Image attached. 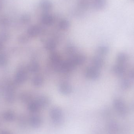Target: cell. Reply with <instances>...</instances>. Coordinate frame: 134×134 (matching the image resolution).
<instances>
[{"label": "cell", "mask_w": 134, "mask_h": 134, "mask_svg": "<svg viewBox=\"0 0 134 134\" xmlns=\"http://www.w3.org/2000/svg\"><path fill=\"white\" fill-rule=\"evenodd\" d=\"M49 115L53 122L57 125L62 124L63 122V113L60 108L54 107L49 112Z\"/></svg>", "instance_id": "1"}, {"label": "cell", "mask_w": 134, "mask_h": 134, "mask_svg": "<svg viewBox=\"0 0 134 134\" xmlns=\"http://www.w3.org/2000/svg\"><path fill=\"white\" fill-rule=\"evenodd\" d=\"M15 87L13 83H9L5 89V99L7 102L12 103L15 100Z\"/></svg>", "instance_id": "2"}, {"label": "cell", "mask_w": 134, "mask_h": 134, "mask_svg": "<svg viewBox=\"0 0 134 134\" xmlns=\"http://www.w3.org/2000/svg\"><path fill=\"white\" fill-rule=\"evenodd\" d=\"M100 70L94 66L89 67L85 71V76L91 80H97L100 76Z\"/></svg>", "instance_id": "3"}, {"label": "cell", "mask_w": 134, "mask_h": 134, "mask_svg": "<svg viewBox=\"0 0 134 134\" xmlns=\"http://www.w3.org/2000/svg\"><path fill=\"white\" fill-rule=\"evenodd\" d=\"M113 105L116 111L121 115H125L127 109L125 103L121 99L116 98L113 101Z\"/></svg>", "instance_id": "4"}, {"label": "cell", "mask_w": 134, "mask_h": 134, "mask_svg": "<svg viewBox=\"0 0 134 134\" xmlns=\"http://www.w3.org/2000/svg\"><path fill=\"white\" fill-rule=\"evenodd\" d=\"M28 120V123L33 128H38L42 124V120L41 117L36 114H34L31 116Z\"/></svg>", "instance_id": "5"}, {"label": "cell", "mask_w": 134, "mask_h": 134, "mask_svg": "<svg viewBox=\"0 0 134 134\" xmlns=\"http://www.w3.org/2000/svg\"><path fill=\"white\" fill-rule=\"evenodd\" d=\"M27 75L25 70L20 69L16 72L15 77V82L18 84H21L26 82L27 79Z\"/></svg>", "instance_id": "6"}, {"label": "cell", "mask_w": 134, "mask_h": 134, "mask_svg": "<svg viewBox=\"0 0 134 134\" xmlns=\"http://www.w3.org/2000/svg\"><path fill=\"white\" fill-rule=\"evenodd\" d=\"M126 70V65L118 64L115 65L112 68L113 72L117 76H121L125 72Z\"/></svg>", "instance_id": "7"}, {"label": "cell", "mask_w": 134, "mask_h": 134, "mask_svg": "<svg viewBox=\"0 0 134 134\" xmlns=\"http://www.w3.org/2000/svg\"><path fill=\"white\" fill-rule=\"evenodd\" d=\"M2 118L6 122H12L15 119V114L12 110H7L2 113Z\"/></svg>", "instance_id": "8"}, {"label": "cell", "mask_w": 134, "mask_h": 134, "mask_svg": "<svg viewBox=\"0 0 134 134\" xmlns=\"http://www.w3.org/2000/svg\"><path fill=\"white\" fill-rule=\"evenodd\" d=\"M35 100L37 102L41 108H46L49 105L50 103V100L46 96H40L38 97Z\"/></svg>", "instance_id": "9"}, {"label": "cell", "mask_w": 134, "mask_h": 134, "mask_svg": "<svg viewBox=\"0 0 134 134\" xmlns=\"http://www.w3.org/2000/svg\"><path fill=\"white\" fill-rule=\"evenodd\" d=\"M27 108L30 112L35 114L40 111L41 108L36 100H35L29 102Z\"/></svg>", "instance_id": "10"}, {"label": "cell", "mask_w": 134, "mask_h": 134, "mask_svg": "<svg viewBox=\"0 0 134 134\" xmlns=\"http://www.w3.org/2000/svg\"><path fill=\"white\" fill-rule=\"evenodd\" d=\"M72 87L67 83H63L59 86L60 91L64 94H69L72 92Z\"/></svg>", "instance_id": "11"}, {"label": "cell", "mask_w": 134, "mask_h": 134, "mask_svg": "<svg viewBox=\"0 0 134 134\" xmlns=\"http://www.w3.org/2000/svg\"><path fill=\"white\" fill-rule=\"evenodd\" d=\"M75 66L81 65L86 61V57L83 55H77L72 57L71 59Z\"/></svg>", "instance_id": "12"}, {"label": "cell", "mask_w": 134, "mask_h": 134, "mask_svg": "<svg viewBox=\"0 0 134 134\" xmlns=\"http://www.w3.org/2000/svg\"><path fill=\"white\" fill-rule=\"evenodd\" d=\"M93 66L100 69L104 66V59L100 56L95 57L92 60Z\"/></svg>", "instance_id": "13"}, {"label": "cell", "mask_w": 134, "mask_h": 134, "mask_svg": "<svg viewBox=\"0 0 134 134\" xmlns=\"http://www.w3.org/2000/svg\"><path fill=\"white\" fill-rule=\"evenodd\" d=\"M41 32V29L37 26H32L28 28L27 33L30 37H34L37 36Z\"/></svg>", "instance_id": "14"}, {"label": "cell", "mask_w": 134, "mask_h": 134, "mask_svg": "<svg viewBox=\"0 0 134 134\" xmlns=\"http://www.w3.org/2000/svg\"><path fill=\"white\" fill-rule=\"evenodd\" d=\"M116 60L118 64L126 65L128 60V56L126 53H120L117 55Z\"/></svg>", "instance_id": "15"}, {"label": "cell", "mask_w": 134, "mask_h": 134, "mask_svg": "<svg viewBox=\"0 0 134 134\" xmlns=\"http://www.w3.org/2000/svg\"><path fill=\"white\" fill-rule=\"evenodd\" d=\"M40 4L42 8L46 11L50 10L52 7V4L49 0H42Z\"/></svg>", "instance_id": "16"}, {"label": "cell", "mask_w": 134, "mask_h": 134, "mask_svg": "<svg viewBox=\"0 0 134 134\" xmlns=\"http://www.w3.org/2000/svg\"><path fill=\"white\" fill-rule=\"evenodd\" d=\"M42 21L44 24L46 25H51L53 23V19L52 16L45 15L42 17Z\"/></svg>", "instance_id": "17"}, {"label": "cell", "mask_w": 134, "mask_h": 134, "mask_svg": "<svg viewBox=\"0 0 134 134\" xmlns=\"http://www.w3.org/2000/svg\"><path fill=\"white\" fill-rule=\"evenodd\" d=\"M43 78L40 76H37L33 78L32 82L34 86L36 87L41 86L43 83Z\"/></svg>", "instance_id": "18"}, {"label": "cell", "mask_w": 134, "mask_h": 134, "mask_svg": "<svg viewBox=\"0 0 134 134\" xmlns=\"http://www.w3.org/2000/svg\"><path fill=\"white\" fill-rule=\"evenodd\" d=\"M39 66L36 62H33L30 63L28 66V69L31 72H36L39 71Z\"/></svg>", "instance_id": "19"}, {"label": "cell", "mask_w": 134, "mask_h": 134, "mask_svg": "<svg viewBox=\"0 0 134 134\" xmlns=\"http://www.w3.org/2000/svg\"><path fill=\"white\" fill-rule=\"evenodd\" d=\"M50 59L55 65L61 62V59L59 55L55 53H52L50 56Z\"/></svg>", "instance_id": "20"}, {"label": "cell", "mask_w": 134, "mask_h": 134, "mask_svg": "<svg viewBox=\"0 0 134 134\" xmlns=\"http://www.w3.org/2000/svg\"><path fill=\"white\" fill-rule=\"evenodd\" d=\"M109 51V48L105 46H99L97 49V52L98 54L102 56L107 55Z\"/></svg>", "instance_id": "21"}, {"label": "cell", "mask_w": 134, "mask_h": 134, "mask_svg": "<svg viewBox=\"0 0 134 134\" xmlns=\"http://www.w3.org/2000/svg\"><path fill=\"white\" fill-rule=\"evenodd\" d=\"M57 44L56 42L53 41H48L45 44V48L47 50L52 51L56 48Z\"/></svg>", "instance_id": "22"}, {"label": "cell", "mask_w": 134, "mask_h": 134, "mask_svg": "<svg viewBox=\"0 0 134 134\" xmlns=\"http://www.w3.org/2000/svg\"><path fill=\"white\" fill-rule=\"evenodd\" d=\"M105 0H96L95 1V6L98 9H102L105 6Z\"/></svg>", "instance_id": "23"}, {"label": "cell", "mask_w": 134, "mask_h": 134, "mask_svg": "<svg viewBox=\"0 0 134 134\" xmlns=\"http://www.w3.org/2000/svg\"><path fill=\"white\" fill-rule=\"evenodd\" d=\"M131 83L130 81L127 79H124L122 80L121 83V87L124 90L129 89L131 86Z\"/></svg>", "instance_id": "24"}, {"label": "cell", "mask_w": 134, "mask_h": 134, "mask_svg": "<svg viewBox=\"0 0 134 134\" xmlns=\"http://www.w3.org/2000/svg\"><path fill=\"white\" fill-rule=\"evenodd\" d=\"M69 26L70 24L69 22L66 20L60 21L59 24L60 28L63 30H67L69 27Z\"/></svg>", "instance_id": "25"}, {"label": "cell", "mask_w": 134, "mask_h": 134, "mask_svg": "<svg viewBox=\"0 0 134 134\" xmlns=\"http://www.w3.org/2000/svg\"><path fill=\"white\" fill-rule=\"evenodd\" d=\"M9 38V35L7 32L2 31L0 32V41L2 42L7 41Z\"/></svg>", "instance_id": "26"}, {"label": "cell", "mask_w": 134, "mask_h": 134, "mask_svg": "<svg viewBox=\"0 0 134 134\" xmlns=\"http://www.w3.org/2000/svg\"><path fill=\"white\" fill-rule=\"evenodd\" d=\"M9 24V20L6 17L4 16L0 17V26L5 27L8 26Z\"/></svg>", "instance_id": "27"}, {"label": "cell", "mask_w": 134, "mask_h": 134, "mask_svg": "<svg viewBox=\"0 0 134 134\" xmlns=\"http://www.w3.org/2000/svg\"><path fill=\"white\" fill-rule=\"evenodd\" d=\"M7 59L4 54H0V67L4 66L7 63Z\"/></svg>", "instance_id": "28"}, {"label": "cell", "mask_w": 134, "mask_h": 134, "mask_svg": "<svg viewBox=\"0 0 134 134\" xmlns=\"http://www.w3.org/2000/svg\"><path fill=\"white\" fill-rule=\"evenodd\" d=\"M21 21L24 23H28L30 20V17L29 15L26 14H23L21 16L20 18Z\"/></svg>", "instance_id": "29"}, {"label": "cell", "mask_w": 134, "mask_h": 134, "mask_svg": "<svg viewBox=\"0 0 134 134\" xmlns=\"http://www.w3.org/2000/svg\"><path fill=\"white\" fill-rule=\"evenodd\" d=\"M66 51L69 54L73 53L75 51V48L73 46L70 45L67 47Z\"/></svg>", "instance_id": "30"}, {"label": "cell", "mask_w": 134, "mask_h": 134, "mask_svg": "<svg viewBox=\"0 0 134 134\" xmlns=\"http://www.w3.org/2000/svg\"><path fill=\"white\" fill-rule=\"evenodd\" d=\"M130 76L131 78L134 79V68L131 70L130 72Z\"/></svg>", "instance_id": "31"}, {"label": "cell", "mask_w": 134, "mask_h": 134, "mask_svg": "<svg viewBox=\"0 0 134 134\" xmlns=\"http://www.w3.org/2000/svg\"><path fill=\"white\" fill-rule=\"evenodd\" d=\"M0 134H11V133L8 131L4 130L2 131L1 132Z\"/></svg>", "instance_id": "32"}, {"label": "cell", "mask_w": 134, "mask_h": 134, "mask_svg": "<svg viewBox=\"0 0 134 134\" xmlns=\"http://www.w3.org/2000/svg\"><path fill=\"white\" fill-rule=\"evenodd\" d=\"M3 47V42L0 41V51L2 49Z\"/></svg>", "instance_id": "33"}, {"label": "cell", "mask_w": 134, "mask_h": 134, "mask_svg": "<svg viewBox=\"0 0 134 134\" xmlns=\"http://www.w3.org/2000/svg\"><path fill=\"white\" fill-rule=\"evenodd\" d=\"M133 1H134V0H133Z\"/></svg>", "instance_id": "34"}]
</instances>
